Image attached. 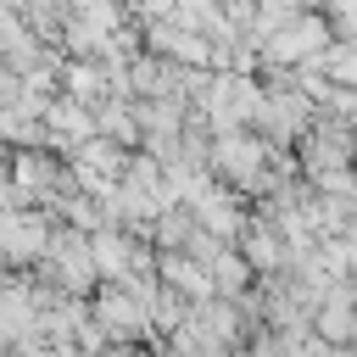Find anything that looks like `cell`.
Instances as JSON below:
<instances>
[{"label": "cell", "mask_w": 357, "mask_h": 357, "mask_svg": "<svg viewBox=\"0 0 357 357\" xmlns=\"http://www.w3.org/2000/svg\"><path fill=\"white\" fill-rule=\"evenodd\" d=\"M329 50V28L312 17H296L290 28H273V39L262 45L268 61H301V56H324Z\"/></svg>", "instance_id": "6da1fadb"}]
</instances>
